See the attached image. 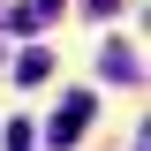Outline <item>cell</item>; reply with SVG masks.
<instances>
[{
    "instance_id": "obj_1",
    "label": "cell",
    "mask_w": 151,
    "mask_h": 151,
    "mask_svg": "<svg viewBox=\"0 0 151 151\" xmlns=\"http://www.w3.org/2000/svg\"><path fill=\"white\" fill-rule=\"evenodd\" d=\"M83 129H91V98H68V106L53 113V144H76Z\"/></svg>"
},
{
    "instance_id": "obj_3",
    "label": "cell",
    "mask_w": 151,
    "mask_h": 151,
    "mask_svg": "<svg viewBox=\"0 0 151 151\" xmlns=\"http://www.w3.org/2000/svg\"><path fill=\"white\" fill-rule=\"evenodd\" d=\"M8 151H38V129H30V121H15V129H8Z\"/></svg>"
},
{
    "instance_id": "obj_2",
    "label": "cell",
    "mask_w": 151,
    "mask_h": 151,
    "mask_svg": "<svg viewBox=\"0 0 151 151\" xmlns=\"http://www.w3.org/2000/svg\"><path fill=\"white\" fill-rule=\"evenodd\" d=\"M45 68H53V53H23V60H15L23 83H45Z\"/></svg>"
}]
</instances>
